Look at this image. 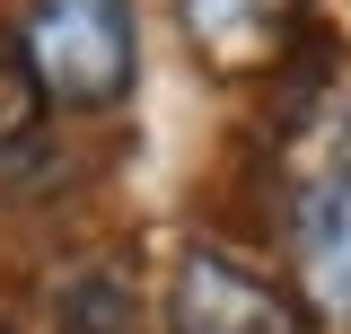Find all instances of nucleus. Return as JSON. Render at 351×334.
I'll use <instances>...</instances> for the list:
<instances>
[{
  "instance_id": "f257e3e1",
  "label": "nucleus",
  "mask_w": 351,
  "mask_h": 334,
  "mask_svg": "<svg viewBox=\"0 0 351 334\" xmlns=\"http://www.w3.org/2000/svg\"><path fill=\"white\" fill-rule=\"evenodd\" d=\"M18 53L62 106H114L132 88V0H27Z\"/></svg>"
},
{
  "instance_id": "423d86ee",
  "label": "nucleus",
  "mask_w": 351,
  "mask_h": 334,
  "mask_svg": "<svg viewBox=\"0 0 351 334\" xmlns=\"http://www.w3.org/2000/svg\"><path fill=\"white\" fill-rule=\"evenodd\" d=\"M27 124H36V71L18 44H0V150H18Z\"/></svg>"
},
{
  "instance_id": "20e7f679",
  "label": "nucleus",
  "mask_w": 351,
  "mask_h": 334,
  "mask_svg": "<svg viewBox=\"0 0 351 334\" xmlns=\"http://www.w3.org/2000/svg\"><path fill=\"white\" fill-rule=\"evenodd\" d=\"M184 36L219 80H246V71H263L281 53L290 0H184Z\"/></svg>"
},
{
  "instance_id": "39448f33",
  "label": "nucleus",
  "mask_w": 351,
  "mask_h": 334,
  "mask_svg": "<svg viewBox=\"0 0 351 334\" xmlns=\"http://www.w3.org/2000/svg\"><path fill=\"white\" fill-rule=\"evenodd\" d=\"M123 326H132L123 273H88V282H71V299H62V334H123Z\"/></svg>"
},
{
  "instance_id": "f03ea898",
  "label": "nucleus",
  "mask_w": 351,
  "mask_h": 334,
  "mask_svg": "<svg viewBox=\"0 0 351 334\" xmlns=\"http://www.w3.org/2000/svg\"><path fill=\"white\" fill-rule=\"evenodd\" d=\"M290 255H299V291L316 299V317L351 326V141H307Z\"/></svg>"
},
{
  "instance_id": "7ed1b4c3",
  "label": "nucleus",
  "mask_w": 351,
  "mask_h": 334,
  "mask_svg": "<svg viewBox=\"0 0 351 334\" xmlns=\"http://www.w3.org/2000/svg\"><path fill=\"white\" fill-rule=\"evenodd\" d=\"M167 326L176 334H307V317H299V299H281L237 255L193 247L167 282Z\"/></svg>"
}]
</instances>
